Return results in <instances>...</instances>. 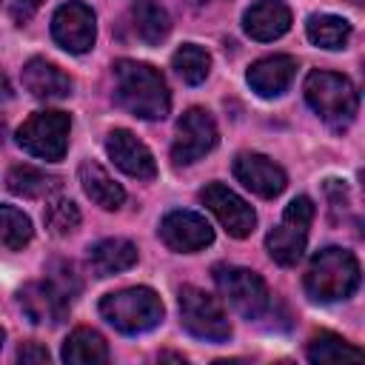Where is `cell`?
Returning <instances> with one entry per match:
<instances>
[{
  "label": "cell",
  "mask_w": 365,
  "mask_h": 365,
  "mask_svg": "<svg viewBox=\"0 0 365 365\" xmlns=\"http://www.w3.org/2000/svg\"><path fill=\"white\" fill-rule=\"evenodd\" d=\"M117 103L140 120H163L171 111V94L163 74L140 60H117Z\"/></svg>",
  "instance_id": "1"
},
{
  "label": "cell",
  "mask_w": 365,
  "mask_h": 365,
  "mask_svg": "<svg viewBox=\"0 0 365 365\" xmlns=\"http://www.w3.org/2000/svg\"><path fill=\"white\" fill-rule=\"evenodd\" d=\"M359 262L351 251L328 245L311 257L305 271V294L314 302H339L359 288Z\"/></svg>",
  "instance_id": "2"
},
{
  "label": "cell",
  "mask_w": 365,
  "mask_h": 365,
  "mask_svg": "<svg viewBox=\"0 0 365 365\" xmlns=\"http://www.w3.org/2000/svg\"><path fill=\"white\" fill-rule=\"evenodd\" d=\"M100 314L120 334H145L163 322L165 308H163V299L151 288L137 285V288L106 294L100 299Z\"/></svg>",
  "instance_id": "3"
},
{
  "label": "cell",
  "mask_w": 365,
  "mask_h": 365,
  "mask_svg": "<svg viewBox=\"0 0 365 365\" xmlns=\"http://www.w3.org/2000/svg\"><path fill=\"white\" fill-rule=\"evenodd\" d=\"M305 100L334 128H345L359 108L356 86L345 74L334 71H311L305 77Z\"/></svg>",
  "instance_id": "4"
},
{
  "label": "cell",
  "mask_w": 365,
  "mask_h": 365,
  "mask_svg": "<svg viewBox=\"0 0 365 365\" xmlns=\"http://www.w3.org/2000/svg\"><path fill=\"white\" fill-rule=\"evenodd\" d=\"M311 220H314V202L311 197H294L279 220L277 228L268 231L265 237V248L271 254V259L277 265H297L302 259V251H305V242H308V228H311Z\"/></svg>",
  "instance_id": "5"
},
{
  "label": "cell",
  "mask_w": 365,
  "mask_h": 365,
  "mask_svg": "<svg viewBox=\"0 0 365 365\" xmlns=\"http://www.w3.org/2000/svg\"><path fill=\"white\" fill-rule=\"evenodd\" d=\"M180 319H182V328L197 339H205V342L231 339V322L222 305L197 285L180 288Z\"/></svg>",
  "instance_id": "6"
},
{
  "label": "cell",
  "mask_w": 365,
  "mask_h": 365,
  "mask_svg": "<svg viewBox=\"0 0 365 365\" xmlns=\"http://www.w3.org/2000/svg\"><path fill=\"white\" fill-rule=\"evenodd\" d=\"M71 117L63 111H37L17 128V145L40 160H63L68 148Z\"/></svg>",
  "instance_id": "7"
},
{
  "label": "cell",
  "mask_w": 365,
  "mask_h": 365,
  "mask_svg": "<svg viewBox=\"0 0 365 365\" xmlns=\"http://www.w3.org/2000/svg\"><path fill=\"white\" fill-rule=\"evenodd\" d=\"M214 282L222 291V297L234 305L237 314H242L245 319H259L268 305H271V294L268 285L262 282L259 274L240 268V265H217L214 268Z\"/></svg>",
  "instance_id": "8"
},
{
  "label": "cell",
  "mask_w": 365,
  "mask_h": 365,
  "mask_svg": "<svg viewBox=\"0 0 365 365\" xmlns=\"http://www.w3.org/2000/svg\"><path fill=\"white\" fill-rule=\"evenodd\" d=\"M217 145V123L205 108H188L177 123V137L171 145L174 165H191Z\"/></svg>",
  "instance_id": "9"
},
{
  "label": "cell",
  "mask_w": 365,
  "mask_h": 365,
  "mask_svg": "<svg viewBox=\"0 0 365 365\" xmlns=\"http://www.w3.org/2000/svg\"><path fill=\"white\" fill-rule=\"evenodd\" d=\"M51 37L68 54H86V51H91L94 48V40H97L94 11L86 3H80V0L63 3L54 11V17H51Z\"/></svg>",
  "instance_id": "10"
},
{
  "label": "cell",
  "mask_w": 365,
  "mask_h": 365,
  "mask_svg": "<svg viewBox=\"0 0 365 365\" xmlns=\"http://www.w3.org/2000/svg\"><path fill=\"white\" fill-rule=\"evenodd\" d=\"M200 200L208 205V211L222 222V228L237 237V240H245L254 228H257V211L240 197L234 194L228 185L222 182H208L202 191H200Z\"/></svg>",
  "instance_id": "11"
},
{
  "label": "cell",
  "mask_w": 365,
  "mask_h": 365,
  "mask_svg": "<svg viewBox=\"0 0 365 365\" xmlns=\"http://www.w3.org/2000/svg\"><path fill=\"white\" fill-rule=\"evenodd\" d=\"M17 302L23 308V314L34 322V325H60L68 317V291H63L51 277L29 282L20 288Z\"/></svg>",
  "instance_id": "12"
},
{
  "label": "cell",
  "mask_w": 365,
  "mask_h": 365,
  "mask_svg": "<svg viewBox=\"0 0 365 365\" xmlns=\"http://www.w3.org/2000/svg\"><path fill=\"white\" fill-rule=\"evenodd\" d=\"M160 237L163 242L177 251V254H194V251H202L205 245L214 242V228L208 225L205 217L194 214V211H168L160 222Z\"/></svg>",
  "instance_id": "13"
},
{
  "label": "cell",
  "mask_w": 365,
  "mask_h": 365,
  "mask_svg": "<svg viewBox=\"0 0 365 365\" xmlns=\"http://www.w3.org/2000/svg\"><path fill=\"white\" fill-rule=\"evenodd\" d=\"M234 177L248 191H254L257 197H265V200L279 197L288 185L285 171L274 160H268L265 154H257V151H242L234 157Z\"/></svg>",
  "instance_id": "14"
},
{
  "label": "cell",
  "mask_w": 365,
  "mask_h": 365,
  "mask_svg": "<svg viewBox=\"0 0 365 365\" xmlns=\"http://www.w3.org/2000/svg\"><path fill=\"white\" fill-rule=\"evenodd\" d=\"M106 151L114 160V165L120 171H125L128 177L137 180H154L157 177V163L154 154L145 148V143H140L128 128H114L106 137Z\"/></svg>",
  "instance_id": "15"
},
{
  "label": "cell",
  "mask_w": 365,
  "mask_h": 365,
  "mask_svg": "<svg viewBox=\"0 0 365 365\" xmlns=\"http://www.w3.org/2000/svg\"><path fill=\"white\" fill-rule=\"evenodd\" d=\"M294 74H297V60L291 54H271L257 60L248 68L245 80L259 97H279L291 86Z\"/></svg>",
  "instance_id": "16"
},
{
  "label": "cell",
  "mask_w": 365,
  "mask_h": 365,
  "mask_svg": "<svg viewBox=\"0 0 365 365\" xmlns=\"http://www.w3.org/2000/svg\"><path fill=\"white\" fill-rule=\"evenodd\" d=\"M242 29L259 43L277 40L291 29V9L282 0H257L242 14Z\"/></svg>",
  "instance_id": "17"
},
{
  "label": "cell",
  "mask_w": 365,
  "mask_h": 365,
  "mask_svg": "<svg viewBox=\"0 0 365 365\" xmlns=\"http://www.w3.org/2000/svg\"><path fill=\"white\" fill-rule=\"evenodd\" d=\"M23 86L37 100H63L71 94V77L43 57H31L23 66Z\"/></svg>",
  "instance_id": "18"
},
{
  "label": "cell",
  "mask_w": 365,
  "mask_h": 365,
  "mask_svg": "<svg viewBox=\"0 0 365 365\" xmlns=\"http://www.w3.org/2000/svg\"><path fill=\"white\" fill-rule=\"evenodd\" d=\"M80 185H83L86 197L91 202H97L100 208H106V211H117L123 205V200H125L123 185L114 182L108 177V171L94 160H83L80 163Z\"/></svg>",
  "instance_id": "19"
},
{
  "label": "cell",
  "mask_w": 365,
  "mask_h": 365,
  "mask_svg": "<svg viewBox=\"0 0 365 365\" xmlns=\"http://www.w3.org/2000/svg\"><path fill=\"white\" fill-rule=\"evenodd\" d=\"M88 265L97 277H111V274L128 271L131 265H137V245L128 240H120V237L100 240L88 251Z\"/></svg>",
  "instance_id": "20"
},
{
  "label": "cell",
  "mask_w": 365,
  "mask_h": 365,
  "mask_svg": "<svg viewBox=\"0 0 365 365\" xmlns=\"http://www.w3.org/2000/svg\"><path fill=\"white\" fill-rule=\"evenodd\" d=\"M60 356L68 365H103L108 362V345L94 328H74L63 342Z\"/></svg>",
  "instance_id": "21"
},
{
  "label": "cell",
  "mask_w": 365,
  "mask_h": 365,
  "mask_svg": "<svg viewBox=\"0 0 365 365\" xmlns=\"http://www.w3.org/2000/svg\"><path fill=\"white\" fill-rule=\"evenodd\" d=\"M134 31L145 46H160L171 31V17L157 0H134L131 3Z\"/></svg>",
  "instance_id": "22"
},
{
  "label": "cell",
  "mask_w": 365,
  "mask_h": 365,
  "mask_svg": "<svg viewBox=\"0 0 365 365\" xmlns=\"http://www.w3.org/2000/svg\"><path fill=\"white\" fill-rule=\"evenodd\" d=\"M6 182H9V191H14L17 197H26V200L51 197L60 188V177L46 174L43 168H34V165H14L9 171Z\"/></svg>",
  "instance_id": "23"
},
{
  "label": "cell",
  "mask_w": 365,
  "mask_h": 365,
  "mask_svg": "<svg viewBox=\"0 0 365 365\" xmlns=\"http://www.w3.org/2000/svg\"><path fill=\"white\" fill-rule=\"evenodd\" d=\"M305 34L314 46L334 51V48H345V43L351 40V23L336 14H311L305 23Z\"/></svg>",
  "instance_id": "24"
},
{
  "label": "cell",
  "mask_w": 365,
  "mask_h": 365,
  "mask_svg": "<svg viewBox=\"0 0 365 365\" xmlns=\"http://www.w3.org/2000/svg\"><path fill=\"white\" fill-rule=\"evenodd\" d=\"M308 359L317 362V365H325V362H345V359H354L359 362L362 359V351L356 345H351L348 339L331 334V331H319L308 339V348H305Z\"/></svg>",
  "instance_id": "25"
},
{
  "label": "cell",
  "mask_w": 365,
  "mask_h": 365,
  "mask_svg": "<svg viewBox=\"0 0 365 365\" xmlns=\"http://www.w3.org/2000/svg\"><path fill=\"white\" fill-rule=\"evenodd\" d=\"M171 68L182 83L200 86L211 71V54L197 43H182L171 57Z\"/></svg>",
  "instance_id": "26"
},
{
  "label": "cell",
  "mask_w": 365,
  "mask_h": 365,
  "mask_svg": "<svg viewBox=\"0 0 365 365\" xmlns=\"http://www.w3.org/2000/svg\"><path fill=\"white\" fill-rule=\"evenodd\" d=\"M31 237H34V228L29 214H23L9 202H0V242L9 251H23L31 242Z\"/></svg>",
  "instance_id": "27"
},
{
  "label": "cell",
  "mask_w": 365,
  "mask_h": 365,
  "mask_svg": "<svg viewBox=\"0 0 365 365\" xmlns=\"http://www.w3.org/2000/svg\"><path fill=\"white\" fill-rule=\"evenodd\" d=\"M43 222L54 237H66L80 225V208L71 200H51L43 211Z\"/></svg>",
  "instance_id": "28"
},
{
  "label": "cell",
  "mask_w": 365,
  "mask_h": 365,
  "mask_svg": "<svg viewBox=\"0 0 365 365\" xmlns=\"http://www.w3.org/2000/svg\"><path fill=\"white\" fill-rule=\"evenodd\" d=\"M48 359H51V354H48V348L40 345V342H23V345L17 348V362L37 365V362H48Z\"/></svg>",
  "instance_id": "29"
},
{
  "label": "cell",
  "mask_w": 365,
  "mask_h": 365,
  "mask_svg": "<svg viewBox=\"0 0 365 365\" xmlns=\"http://www.w3.org/2000/svg\"><path fill=\"white\" fill-rule=\"evenodd\" d=\"M11 83H9V77L0 71V103H6V100H11Z\"/></svg>",
  "instance_id": "30"
},
{
  "label": "cell",
  "mask_w": 365,
  "mask_h": 365,
  "mask_svg": "<svg viewBox=\"0 0 365 365\" xmlns=\"http://www.w3.org/2000/svg\"><path fill=\"white\" fill-rule=\"evenodd\" d=\"M40 3H43V0H20V6H26L29 11H31V9H37Z\"/></svg>",
  "instance_id": "31"
},
{
  "label": "cell",
  "mask_w": 365,
  "mask_h": 365,
  "mask_svg": "<svg viewBox=\"0 0 365 365\" xmlns=\"http://www.w3.org/2000/svg\"><path fill=\"white\" fill-rule=\"evenodd\" d=\"M3 134H6V125H3V120H0V143H3Z\"/></svg>",
  "instance_id": "32"
},
{
  "label": "cell",
  "mask_w": 365,
  "mask_h": 365,
  "mask_svg": "<svg viewBox=\"0 0 365 365\" xmlns=\"http://www.w3.org/2000/svg\"><path fill=\"white\" fill-rule=\"evenodd\" d=\"M3 339H6V331L0 328V348H3Z\"/></svg>",
  "instance_id": "33"
}]
</instances>
